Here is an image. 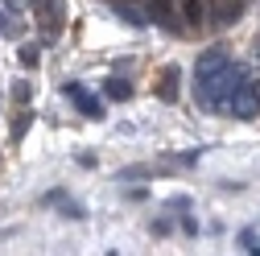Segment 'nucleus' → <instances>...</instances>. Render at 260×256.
<instances>
[{
	"label": "nucleus",
	"mask_w": 260,
	"mask_h": 256,
	"mask_svg": "<svg viewBox=\"0 0 260 256\" xmlns=\"http://www.w3.org/2000/svg\"><path fill=\"white\" fill-rule=\"evenodd\" d=\"M232 112H236L240 120L260 116V83H256L252 75H244V79L236 83V91H232Z\"/></svg>",
	"instance_id": "f257e3e1"
},
{
	"label": "nucleus",
	"mask_w": 260,
	"mask_h": 256,
	"mask_svg": "<svg viewBox=\"0 0 260 256\" xmlns=\"http://www.w3.org/2000/svg\"><path fill=\"white\" fill-rule=\"evenodd\" d=\"M62 91H67V100H71V104H75V108H79V112H83L87 120H104V104L95 100V95H87V91H83L79 83H67Z\"/></svg>",
	"instance_id": "f03ea898"
},
{
	"label": "nucleus",
	"mask_w": 260,
	"mask_h": 256,
	"mask_svg": "<svg viewBox=\"0 0 260 256\" xmlns=\"http://www.w3.org/2000/svg\"><path fill=\"white\" fill-rule=\"evenodd\" d=\"M227 62H232V54H227L223 46H211L199 62H194V83H199V79H211L215 71H223V67H227Z\"/></svg>",
	"instance_id": "7ed1b4c3"
},
{
	"label": "nucleus",
	"mask_w": 260,
	"mask_h": 256,
	"mask_svg": "<svg viewBox=\"0 0 260 256\" xmlns=\"http://www.w3.org/2000/svg\"><path fill=\"white\" fill-rule=\"evenodd\" d=\"M42 203H46V207H58L67 219H83V215H87V211H83V207L67 195V190H50V195H42Z\"/></svg>",
	"instance_id": "20e7f679"
},
{
	"label": "nucleus",
	"mask_w": 260,
	"mask_h": 256,
	"mask_svg": "<svg viewBox=\"0 0 260 256\" xmlns=\"http://www.w3.org/2000/svg\"><path fill=\"white\" fill-rule=\"evenodd\" d=\"M145 13H149V21L174 29V0H145Z\"/></svg>",
	"instance_id": "39448f33"
},
{
	"label": "nucleus",
	"mask_w": 260,
	"mask_h": 256,
	"mask_svg": "<svg viewBox=\"0 0 260 256\" xmlns=\"http://www.w3.org/2000/svg\"><path fill=\"white\" fill-rule=\"evenodd\" d=\"M178 13H182V21L194 29V25H203V21H207V0H182Z\"/></svg>",
	"instance_id": "423d86ee"
},
{
	"label": "nucleus",
	"mask_w": 260,
	"mask_h": 256,
	"mask_svg": "<svg viewBox=\"0 0 260 256\" xmlns=\"http://www.w3.org/2000/svg\"><path fill=\"white\" fill-rule=\"evenodd\" d=\"M112 9H116V17H120L124 25H133V29H145V25H149V13H141V9H133V5H124V0H116Z\"/></svg>",
	"instance_id": "0eeeda50"
},
{
	"label": "nucleus",
	"mask_w": 260,
	"mask_h": 256,
	"mask_svg": "<svg viewBox=\"0 0 260 256\" xmlns=\"http://www.w3.org/2000/svg\"><path fill=\"white\" fill-rule=\"evenodd\" d=\"M104 95H108V100H133V83H128V79H120V75H112L108 83H104Z\"/></svg>",
	"instance_id": "6e6552de"
},
{
	"label": "nucleus",
	"mask_w": 260,
	"mask_h": 256,
	"mask_svg": "<svg viewBox=\"0 0 260 256\" xmlns=\"http://www.w3.org/2000/svg\"><path fill=\"white\" fill-rule=\"evenodd\" d=\"M178 79H182V71L178 67H166V75H161V100H166V104L178 100Z\"/></svg>",
	"instance_id": "1a4fd4ad"
},
{
	"label": "nucleus",
	"mask_w": 260,
	"mask_h": 256,
	"mask_svg": "<svg viewBox=\"0 0 260 256\" xmlns=\"http://www.w3.org/2000/svg\"><path fill=\"white\" fill-rule=\"evenodd\" d=\"M42 13H46V25L58 34V25H62V13H67V5H62V0H46V5H42Z\"/></svg>",
	"instance_id": "9d476101"
},
{
	"label": "nucleus",
	"mask_w": 260,
	"mask_h": 256,
	"mask_svg": "<svg viewBox=\"0 0 260 256\" xmlns=\"http://www.w3.org/2000/svg\"><path fill=\"white\" fill-rule=\"evenodd\" d=\"M240 13H244V0H227V9H223L215 21H223V25H236V21H240Z\"/></svg>",
	"instance_id": "9b49d317"
},
{
	"label": "nucleus",
	"mask_w": 260,
	"mask_h": 256,
	"mask_svg": "<svg viewBox=\"0 0 260 256\" xmlns=\"http://www.w3.org/2000/svg\"><path fill=\"white\" fill-rule=\"evenodd\" d=\"M240 248H244L248 256H260V236H256L252 228H244V232H240Z\"/></svg>",
	"instance_id": "f8f14e48"
},
{
	"label": "nucleus",
	"mask_w": 260,
	"mask_h": 256,
	"mask_svg": "<svg viewBox=\"0 0 260 256\" xmlns=\"http://www.w3.org/2000/svg\"><path fill=\"white\" fill-rule=\"evenodd\" d=\"M29 124H34V112H21V116L13 120V141H21V137L29 133Z\"/></svg>",
	"instance_id": "ddd939ff"
},
{
	"label": "nucleus",
	"mask_w": 260,
	"mask_h": 256,
	"mask_svg": "<svg viewBox=\"0 0 260 256\" xmlns=\"http://www.w3.org/2000/svg\"><path fill=\"white\" fill-rule=\"evenodd\" d=\"M17 58H21V67L34 71V67H38V46H21V50H17Z\"/></svg>",
	"instance_id": "4468645a"
},
{
	"label": "nucleus",
	"mask_w": 260,
	"mask_h": 256,
	"mask_svg": "<svg viewBox=\"0 0 260 256\" xmlns=\"http://www.w3.org/2000/svg\"><path fill=\"white\" fill-rule=\"evenodd\" d=\"M182 232H186V236H199V219H190V215H182Z\"/></svg>",
	"instance_id": "2eb2a0df"
},
{
	"label": "nucleus",
	"mask_w": 260,
	"mask_h": 256,
	"mask_svg": "<svg viewBox=\"0 0 260 256\" xmlns=\"http://www.w3.org/2000/svg\"><path fill=\"white\" fill-rule=\"evenodd\" d=\"M170 207H174V211H190V199H186V195H174Z\"/></svg>",
	"instance_id": "dca6fc26"
},
{
	"label": "nucleus",
	"mask_w": 260,
	"mask_h": 256,
	"mask_svg": "<svg viewBox=\"0 0 260 256\" xmlns=\"http://www.w3.org/2000/svg\"><path fill=\"white\" fill-rule=\"evenodd\" d=\"M0 34H9V21H5V9H0Z\"/></svg>",
	"instance_id": "f3484780"
},
{
	"label": "nucleus",
	"mask_w": 260,
	"mask_h": 256,
	"mask_svg": "<svg viewBox=\"0 0 260 256\" xmlns=\"http://www.w3.org/2000/svg\"><path fill=\"white\" fill-rule=\"evenodd\" d=\"M9 5H13V0H9Z\"/></svg>",
	"instance_id": "a211bd4d"
}]
</instances>
